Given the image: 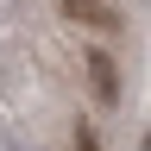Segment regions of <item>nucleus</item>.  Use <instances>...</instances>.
I'll use <instances>...</instances> for the list:
<instances>
[{
    "mask_svg": "<svg viewBox=\"0 0 151 151\" xmlns=\"http://www.w3.org/2000/svg\"><path fill=\"white\" fill-rule=\"evenodd\" d=\"M82 69H88V88L101 94V101H120V69H113V57H107L101 44L82 57Z\"/></svg>",
    "mask_w": 151,
    "mask_h": 151,
    "instance_id": "f257e3e1",
    "label": "nucleus"
},
{
    "mask_svg": "<svg viewBox=\"0 0 151 151\" xmlns=\"http://www.w3.org/2000/svg\"><path fill=\"white\" fill-rule=\"evenodd\" d=\"M76 151H101V145H94V132H88V126L76 132Z\"/></svg>",
    "mask_w": 151,
    "mask_h": 151,
    "instance_id": "7ed1b4c3",
    "label": "nucleus"
},
{
    "mask_svg": "<svg viewBox=\"0 0 151 151\" xmlns=\"http://www.w3.org/2000/svg\"><path fill=\"white\" fill-rule=\"evenodd\" d=\"M57 6H63V19H76V25H94V32H113V25H120L107 0H57Z\"/></svg>",
    "mask_w": 151,
    "mask_h": 151,
    "instance_id": "f03ea898",
    "label": "nucleus"
}]
</instances>
